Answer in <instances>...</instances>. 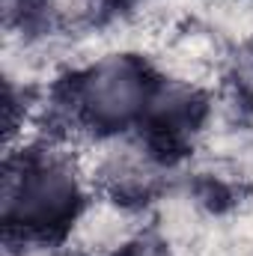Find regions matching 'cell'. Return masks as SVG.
Masks as SVG:
<instances>
[{"instance_id":"2","label":"cell","mask_w":253,"mask_h":256,"mask_svg":"<svg viewBox=\"0 0 253 256\" xmlns=\"http://www.w3.org/2000/svg\"><path fill=\"white\" fill-rule=\"evenodd\" d=\"M84 110L98 126H122L143 110L146 80L131 60H104L98 63L80 86Z\"/></svg>"},{"instance_id":"3","label":"cell","mask_w":253,"mask_h":256,"mask_svg":"<svg viewBox=\"0 0 253 256\" xmlns=\"http://www.w3.org/2000/svg\"><path fill=\"white\" fill-rule=\"evenodd\" d=\"M128 226L131 224H128L126 212L114 206H98V208H90L78 220V242L86 250H110L126 238Z\"/></svg>"},{"instance_id":"1","label":"cell","mask_w":253,"mask_h":256,"mask_svg":"<svg viewBox=\"0 0 253 256\" xmlns=\"http://www.w3.org/2000/svg\"><path fill=\"white\" fill-rule=\"evenodd\" d=\"M78 200V185L72 170L57 161L21 164L15 173L9 167L3 185V218L18 226H54L72 218Z\"/></svg>"}]
</instances>
